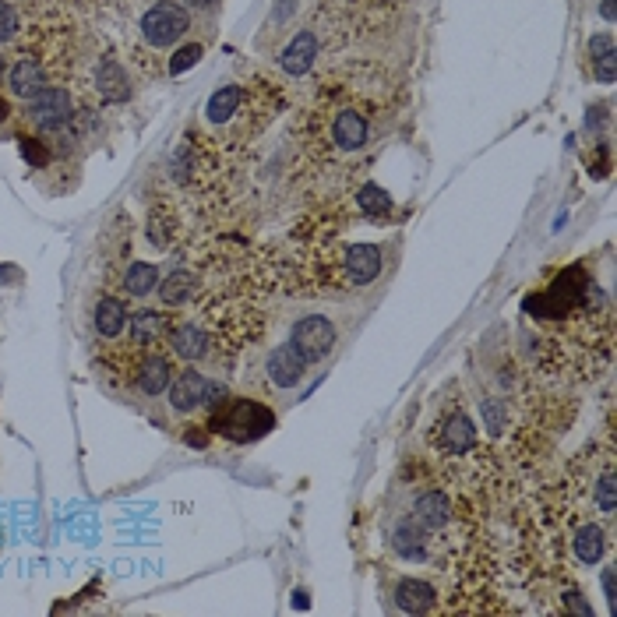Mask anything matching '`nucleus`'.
<instances>
[{"instance_id":"nucleus-1","label":"nucleus","mask_w":617,"mask_h":617,"mask_svg":"<svg viewBox=\"0 0 617 617\" xmlns=\"http://www.w3.org/2000/svg\"><path fill=\"white\" fill-rule=\"evenodd\" d=\"M399 96L395 75L378 60L328 64L293 120L290 198L325 209L367 184V170L399 117Z\"/></svg>"},{"instance_id":"nucleus-2","label":"nucleus","mask_w":617,"mask_h":617,"mask_svg":"<svg viewBox=\"0 0 617 617\" xmlns=\"http://www.w3.org/2000/svg\"><path fill=\"white\" fill-rule=\"evenodd\" d=\"M522 328L536 378L596 385L614 357V304L586 261L554 268L522 300Z\"/></svg>"},{"instance_id":"nucleus-3","label":"nucleus","mask_w":617,"mask_h":617,"mask_svg":"<svg viewBox=\"0 0 617 617\" xmlns=\"http://www.w3.org/2000/svg\"><path fill=\"white\" fill-rule=\"evenodd\" d=\"M424 473L452 487L455 494L473 501L480 512L491 515L512 491V473L501 459L498 445L476 424L473 409L459 385L441 395L431 424L424 431Z\"/></svg>"},{"instance_id":"nucleus-4","label":"nucleus","mask_w":617,"mask_h":617,"mask_svg":"<svg viewBox=\"0 0 617 617\" xmlns=\"http://www.w3.org/2000/svg\"><path fill=\"white\" fill-rule=\"evenodd\" d=\"M321 212L293 230L286 254H279V290L300 300H342L367 290L385 272V247L353 244Z\"/></svg>"},{"instance_id":"nucleus-5","label":"nucleus","mask_w":617,"mask_h":617,"mask_svg":"<svg viewBox=\"0 0 617 617\" xmlns=\"http://www.w3.org/2000/svg\"><path fill=\"white\" fill-rule=\"evenodd\" d=\"M286 106H290V92H286L283 78L254 71L247 78H233V82L219 85L209 96V103L201 106V117L191 127L209 145H216L223 156L240 163L261 134L276 124Z\"/></svg>"},{"instance_id":"nucleus-6","label":"nucleus","mask_w":617,"mask_h":617,"mask_svg":"<svg viewBox=\"0 0 617 617\" xmlns=\"http://www.w3.org/2000/svg\"><path fill=\"white\" fill-rule=\"evenodd\" d=\"M339 332L325 314H304L297 325L290 328L283 346L265 357V378L272 381V388L290 392V388L304 385V378L335 350Z\"/></svg>"},{"instance_id":"nucleus-7","label":"nucleus","mask_w":617,"mask_h":617,"mask_svg":"<svg viewBox=\"0 0 617 617\" xmlns=\"http://www.w3.org/2000/svg\"><path fill=\"white\" fill-rule=\"evenodd\" d=\"M223 395H230V388H226L216 374L180 364V371L173 374L170 388H166L163 399L156 402V406L166 409L163 417H156V420H163V427H170V424L187 427V441H191V445H205V441H209L205 420H209V413L216 409V402L223 399Z\"/></svg>"},{"instance_id":"nucleus-8","label":"nucleus","mask_w":617,"mask_h":617,"mask_svg":"<svg viewBox=\"0 0 617 617\" xmlns=\"http://www.w3.org/2000/svg\"><path fill=\"white\" fill-rule=\"evenodd\" d=\"M272 427H276V409L265 406L261 399H247V395H223L205 420V431L212 438L230 441V445H254Z\"/></svg>"},{"instance_id":"nucleus-9","label":"nucleus","mask_w":617,"mask_h":617,"mask_svg":"<svg viewBox=\"0 0 617 617\" xmlns=\"http://www.w3.org/2000/svg\"><path fill=\"white\" fill-rule=\"evenodd\" d=\"M64 0H0V57L22 46Z\"/></svg>"},{"instance_id":"nucleus-10","label":"nucleus","mask_w":617,"mask_h":617,"mask_svg":"<svg viewBox=\"0 0 617 617\" xmlns=\"http://www.w3.org/2000/svg\"><path fill=\"white\" fill-rule=\"evenodd\" d=\"M589 60H593V78L603 85L614 82V39L610 32H596L589 39Z\"/></svg>"},{"instance_id":"nucleus-11","label":"nucleus","mask_w":617,"mask_h":617,"mask_svg":"<svg viewBox=\"0 0 617 617\" xmlns=\"http://www.w3.org/2000/svg\"><path fill=\"white\" fill-rule=\"evenodd\" d=\"M205 50H209V43H198V39L180 46V50L170 57V64H166V78H177V75H184V71H191V67L205 57Z\"/></svg>"}]
</instances>
